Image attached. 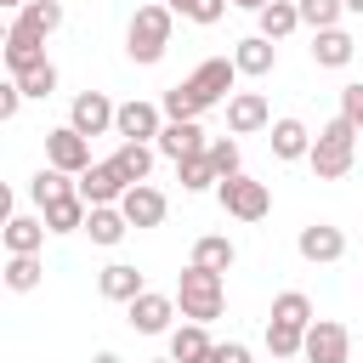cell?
<instances>
[{
	"label": "cell",
	"mask_w": 363,
	"mask_h": 363,
	"mask_svg": "<svg viewBox=\"0 0 363 363\" xmlns=\"http://www.w3.org/2000/svg\"><path fill=\"white\" fill-rule=\"evenodd\" d=\"M113 130H119L125 142H153V136L164 130V108H159V102H142V96H130V102H119V119H113Z\"/></svg>",
	"instance_id": "obj_8"
},
{
	"label": "cell",
	"mask_w": 363,
	"mask_h": 363,
	"mask_svg": "<svg viewBox=\"0 0 363 363\" xmlns=\"http://www.w3.org/2000/svg\"><path fill=\"white\" fill-rule=\"evenodd\" d=\"M113 119H119V108H113L102 91H79L74 108H68V125H74L79 136H102V130H113Z\"/></svg>",
	"instance_id": "obj_10"
},
{
	"label": "cell",
	"mask_w": 363,
	"mask_h": 363,
	"mask_svg": "<svg viewBox=\"0 0 363 363\" xmlns=\"http://www.w3.org/2000/svg\"><path fill=\"white\" fill-rule=\"evenodd\" d=\"M233 62H238V74L261 79V74H272V62H278V40H267V34H250V40H238Z\"/></svg>",
	"instance_id": "obj_18"
},
{
	"label": "cell",
	"mask_w": 363,
	"mask_h": 363,
	"mask_svg": "<svg viewBox=\"0 0 363 363\" xmlns=\"http://www.w3.org/2000/svg\"><path fill=\"white\" fill-rule=\"evenodd\" d=\"M91 363H119V357H113V352H96V357H91Z\"/></svg>",
	"instance_id": "obj_42"
},
{
	"label": "cell",
	"mask_w": 363,
	"mask_h": 363,
	"mask_svg": "<svg viewBox=\"0 0 363 363\" xmlns=\"http://www.w3.org/2000/svg\"><path fill=\"white\" fill-rule=\"evenodd\" d=\"M267 125H272V108H267L261 91H233V96H227V130H233V136H255V130H267Z\"/></svg>",
	"instance_id": "obj_11"
},
{
	"label": "cell",
	"mask_w": 363,
	"mask_h": 363,
	"mask_svg": "<svg viewBox=\"0 0 363 363\" xmlns=\"http://www.w3.org/2000/svg\"><path fill=\"white\" fill-rule=\"evenodd\" d=\"M164 6H170V11H176V6H182V0H164Z\"/></svg>",
	"instance_id": "obj_47"
},
{
	"label": "cell",
	"mask_w": 363,
	"mask_h": 363,
	"mask_svg": "<svg viewBox=\"0 0 363 363\" xmlns=\"http://www.w3.org/2000/svg\"><path fill=\"white\" fill-rule=\"evenodd\" d=\"M119 210H125V221L130 227H159L164 221V193L159 187H147V182H136V187H125V199H119Z\"/></svg>",
	"instance_id": "obj_15"
},
{
	"label": "cell",
	"mask_w": 363,
	"mask_h": 363,
	"mask_svg": "<svg viewBox=\"0 0 363 363\" xmlns=\"http://www.w3.org/2000/svg\"><path fill=\"white\" fill-rule=\"evenodd\" d=\"M125 176H119V164L108 159V164H91V170H79V199L85 204H119L125 199Z\"/></svg>",
	"instance_id": "obj_14"
},
{
	"label": "cell",
	"mask_w": 363,
	"mask_h": 363,
	"mask_svg": "<svg viewBox=\"0 0 363 363\" xmlns=\"http://www.w3.org/2000/svg\"><path fill=\"white\" fill-rule=\"evenodd\" d=\"M340 113L363 125V79H357V85H340Z\"/></svg>",
	"instance_id": "obj_39"
},
{
	"label": "cell",
	"mask_w": 363,
	"mask_h": 363,
	"mask_svg": "<svg viewBox=\"0 0 363 363\" xmlns=\"http://www.w3.org/2000/svg\"><path fill=\"white\" fill-rule=\"evenodd\" d=\"M267 363H295V357H267Z\"/></svg>",
	"instance_id": "obj_45"
},
{
	"label": "cell",
	"mask_w": 363,
	"mask_h": 363,
	"mask_svg": "<svg viewBox=\"0 0 363 363\" xmlns=\"http://www.w3.org/2000/svg\"><path fill=\"white\" fill-rule=\"evenodd\" d=\"M357 130H363L357 119L335 113V119H329V125L312 136V153H306V159H312V176H318V182H340V176L352 170V147H357Z\"/></svg>",
	"instance_id": "obj_2"
},
{
	"label": "cell",
	"mask_w": 363,
	"mask_h": 363,
	"mask_svg": "<svg viewBox=\"0 0 363 363\" xmlns=\"http://www.w3.org/2000/svg\"><path fill=\"white\" fill-rule=\"evenodd\" d=\"M312 153V130L301 119H272V159H306Z\"/></svg>",
	"instance_id": "obj_20"
},
{
	"label": "cell",
	"mask_w": 363,
	"mask_h": 363,
	"mask_svg": "<svg viewBox=\"0 0 363 363\" xmlns=\"http://www.w3.org/2000/svg\"><path fill=\"white\" fill-rule=\"evenodd\" d=\"M11 28H23V34L45 40V34H57V28H62V6H57V0H28V6L11 17Z\"/></svg>",
	"instance_id": "obj_19"
},
{
	"label": "cell",
	"mask_w": 363,
	"mask_h": 363,
	"mask_svg": "<svg viewBox=\"0 0 363 363\" xmlns=\"http://www.w3.org/2000/svg\"><path fill=\"white\" fill-rule=\"evenodd\" d=\"M233 79H238V62H233V57H210V62H199L182 85H170L159 108H164V119H199L204 108H216V102L233 96Z\"/></svg>",
	"instance_id": "obj_1"
},
{
	"label": "cell",
	"mask_w": 363,
	"mask_h": 363,
	"mask_svg": "<svg viewBox=\"0 0 363 363\" xmlns=\"http://www.w3.org/2000/svg\"><path fill=\"white\" fill-rule=\"evenodd\" d=\"M301 357H306V363H346V357H352V335H346V323H335V318H312Z\"/></svg>",
	"instance_id": "obj_6"
},
{
	"label": "cell",
	"mask_w": 363,
	"mask_h": 363,
	"mask_svg": "<svg viewBox=\"0 0 363 363\" xmlns=\"http://www.w3.org/2000/svg\"><path fill=\"white\" fill-rule=\"evenodd\" d=\"M301 346H306V329H301V323L267 318V352H272V357H301Z\"/></svg>",
	"instance_id": "obj_30"
},
{
	"label": "cell",
	"mask_w": 363,
	"mask_h": 363,
	"mask_svg": "<svg viewBox=\"0 0 363 363\" xmlns=\"http://www.w3.org/2000/svg\"><path fill=\"white\" fill-rule=\"evenodd\" d=\"M96 284H102V295H108V301H136V295L147 289V284H142V272H136L130 261H113V267H102V278H96Z\"/></svg>",
	"instance_id": "obj_23"
},
{
	"label": "cell",
	"mask_w": 363,
	"mask_h": 363,
	"mask_svg": "<svg viewBox=\"0 0 363 363\" xmlns=\"http://www.w3.org/2000/svg\"><path fill=\"white\" fill-rule=\"evenodd\" d=\"M153 363H176V357H153Z\"/></svg>",
	"instance_id": "obj_46"
},
{
	"label": "cell",
	"mask_w": 363,
	"mask_h": 363,
	"mask_svg": "<svg viewBox=\"0 0 363 363\" xmlns=\"http://www.w3.org/2000/svg\"><path fill=\"white\" fill-rule=\"evenodd\" d=\"M0 6H11V11H23V6H28V0H0Z\"/></svg>",
	"instance_id": "obj_43"
},
{
	"label": "cell",
	"mask_w": 363,
	"mask_h": 363,
	"mask_svg": "<svg viewBox=\"0 0 363 363\" xmlns=\"http://www.w3.org/2000/svg\"><path fill=\"white\" fill-rule=\"evenodd\" d=\"M85 233H91V244H119V238L130 233V221H125V210H119V204H91Z\"/></svg>",
	"instance_id": "obj_21"
},
{
	"label": "cell",
	"mask_w": 363,
	"mask_h": 363,
	"mask_svg": "<svg viewBox=\"0 0 363 363\" xmlns=\"http://www.w3.org/2000/svg\"><path fill=\"white\" fill-rule=\"evenodd\" d=\"M346 11H363V0H346Z\"/></svg>",
	"instance_id": "obj_44"
},
{
	"label": "cell",
	"mask_w": 363,
	"mask_h": 363,
	"mask_svg": "<svg viewBox=\"0 0 363 363\" xmlns=\"http://www.w3.org/2000/svg\"><path fill=\"white\" fill-rule=\"evenodd\" d=\"M176 182H182L187 193H204V187H216L221 176H216L210 153H193V159H176Z\"/></svg>",
	"instance_id": "obj_31"
},
{
	"label": "cell",
	"mask_w": 363,
	"mask_h": 363,
	"mask_svg": "<svg viewBox=\"0 0 363 363\" xmlns=\"http://www.w3.org/2000/svg\"><path fill=\"white\" fill-rule=\"evenodd\" d=\"M295 250H301L306 261H318V267H329V261H340V255H346V233H340L335 221H312V227H301V238H295Z\"/></svg>",
	"instance_id": "obj_13"
},
{
	"label": "cell",
	"mask_w": 363,
	"mask_h": 363,
	"mask_svg": "<svg viewBox=\"0 0 363 363\" xmlns=\"http://www.w3.org/2000/svg\"><path fill=\"white\" fill-rule=\"evenodd\" d=\"M170 357L176 363H204L210 357V335H204V323H182V329H170Z\"/></svg>",
	"instance_id": "obj_24"
},
{
	"label": "cell",
	"mask_w": 363,
	"mask_h": 363,
	"mask_svg": "<svg viewBox=\"0 0 363 363\" xmlns=\"http://www.w3.org/2000/svg\"><path fill=\"white\" fill-rule=\"evenodd\" d=\"M301 6V23H312V28H340V11H346V0H295Z\"/></svg>",
	"instance_id": "obj_34"
},
{
	"label": "cell",
	"mask_w": 363,
	"mask_h": 363,
	"mask_svg": "<svg viewBox=\"0 0 363 363\" xmlns=\"http://www.w3.org/2000/svg\"><path fill=\"white\" fill-rule=\"evenodd\" d=\"M204 363H250V346L244 340H221V346H210Z\"/></svg>",
	"instance_id": "obj_38"
},
{
	"label": "cell",
	"mask_w": 363,
	"mask_h": 363,
	"mask_svg": "<svg viewBox=\"0 0 363 363\" xmlns=\"http://www.w3.org/2000/svg\"><path fill=\"white\" fill-rule=\"evenodd\" d=\"M352 57H357V40L346 28H318V40H312V62L318 68H346Z\"/></svg>",
	"instance_id": "obj_17"
},
{
	"label": "cell",
	"mask_w": 363,
	"mask_h": 363,
	"mask_svg": "<svg viewBox=\"0 0 363 363\" xmlns=\"http://www.w3.org/2000/svg\"><path fill=\"white\" fill-rule=\"evenodd\" d=\"M216 199H221V210L227 216H238V221H261L267 210H272V193H267V182H255V176H221L216 182Z\"/></svg>",
	"instance_id": "obj_5"
},
{
	"label": "cell",
	"mask_w": 363,
	"mask_h": 363,
	"mask_svg": "<svg viewBox=\"0 0 363 363\" xmlns=\"http://www.w3.org/2000/svg\"><path fill=\"white\" fill-rule=\"evenodd\" d=\"M45 278V267H40V255H11L6 261V289H17V295H28L34 284Z\"/></svg>",
	"instance_id": "obj_32"
},
{
	"label": "cell",
	"mask_w": 363,
	"mask_h": 363,
	"mask_svg": "<svg viewBox=\"0 0 363 363\" xmlns=\"http://www.w3.org/2000/svg\"><path fill=\"white\" fill-rule=\"evenodd\" d=\"M153 147H159L164 159H193V153L210 147V136L199 130V119H164V130L153 136Z\"/></svg>",
	"instance_id": "obj_12"
},
{
	"label": "cell",
	"mask_w": 363,
	"mask_h": 363,
	"mask_svg": "<svg viewBox=\"0 0 363 363\" xmlns=\"http://www.w3.org/2000/svg\"><path fill=\"white\" fill-rule=\"evenodd\" d=\"M17 85H23L28 96H51V91H57V68H51V62H40V68L17 74Z\"/></svg>",
	"instance_id": "obj_36"
},
{
	"label": "cell",
	"mask_w": 363,
	"mask_h": 363,
	"mask_svg": "<svg viewBox=\"0 0 363 363\" xmlns=\"http://www.w3.org/2000/svg\"><path fill=\"white\" fill-rule=\"evenodd\" d=\"M272 318H284V323H301V329H312V301H306L301 289H284V295L272 301Z\"/></svg>",
	"instance_id": "obj_33"
},
{
	"label": "cell",
	"mask_w": 363,
	"mask_h": 363,
	"mask_svg": "<svg viewBox=\"0 0 363 363\" xmlns=\"http://www.w3.org/2000/svg\"><path fill=\"white\" fill-rule=\"evenodd\" d=\"M227 6H233V0H182V6H176V11H182V17H193V23H204V28H210V23H221V11H227Z\"/></svg>",
	"instance_id": "obj_37"
},
{
	"label": "cell",
	"mask_w": 363,
	"mask_h": 363,
	"mask_svg": "<svg viewBox=\"0 0 363 363\" xmlns=\"http://www.w3.org/2000/svg\"><path fill=\"white\" fill-rule=\"evenodd\" d=\"M6 68H11V79L17 74H28V68H40L45 62V40H34V34H23V28H6Z\"/></svg>",
	"instance_id": "obj_16"
},
{
	"label": "cell",
	"mask_w": 363,
	"mask_h": 363,
	"mask_svg": "<svg viewBox=\"0 0 363 363\" xmlns=\"http://www.w3.org/2000/svg\"><path fill=\"white\" fill-rule=\"evenodd\" d=\"M85 216H91V204H85L79 193H68V199H51V204H45V227H51V233H79V227H85Z\"/></svg>",
	"instance_id": "obj_26"
},
{
	"label": "cell",
	"mask_w": 363,
	"mask_h": 363,
	"mask_svg": "<svg viewBox=\"0 0 363 363\" xmlns=\"http://www.w3.org/2000/svg\"><path fill=\"white\" fill-rule=\"evenodd\" d=\"M255 17H261V34H267V40H289V34L301 28V6H295V0H272V6H261Z\"/></svg>",
	"instance_id": "obj_25"
},
{
	"label": "cell",
	"mask_w": 363,
	"mask_h": 363,
	"mask_svg": "<svg viewBox=\"0 0 363 363\" xmlns=\"http://www.w3.org/2000/svg\"><path fill=\"white\" fill-rule=\"evenodd\" d=\"M45 221H34V216H11L6 221V255H40V244H45Z\"/></svg>",
	"instance_id": "obj_22"
},
{
	"label": "cell",
	"mask_w": 363,
	"mask_h": 363,
	"mask_svg": "<svg viewBox=\"0 0 363 363\" xmlns=\"http://www.w3.org/2000/svg\"><path fill=\"white\" fill-rule=\"evenodd\" d=\"M170 23H176V11L164 6V0H153V6H136V17H130V28H125V51H130V62H159L164 57V45H170Z\"/></svg>",
	"instance_id": "obj_3"
},
{
	"label": "cell",
	"mask_w": 363,
	"mask_h": 363,
	"mask_svg": "<svg viewBox=\"0 0 363 363\" xmlns=\"http://www.w3.org/2000/svg\"><path fill=\"white\" fill-rule=\"evenodd\" d=\"M68 193H79V182H68V170H57V164H45L34 182H28V199L45 210L51 199H68Z\"/></svg>",
	"instance_id": "obj_28"
},
{
	"label": "cell",
	"mask_w": 363,
	"mask_h": 363,
	"mask_svg": "<svg viewBox=\"0 0 363 363\" xmlns=\"http://www.w3.org/2000/svg\"><path fill=\"white\" fill-rule=\"evenodd\" d=\"M23 96H28V91H23L17 79H11V85H0V119H17V108H23Z\"/></svg>",
	"instance_id": "obj_40"
},
{
	"label": "cell",
	"mask_w": 363,
	"mask_h": 363,
	"mask_svg": "<svg viewBox=\"0 0 363 363\" xmlns=\"http://www.w3.org/2000/svg\"><path fill=\"white\" fill-rule=\"evenodd\" d=\"M125 312H130V329H136V335H164V329H170V318H176V295L142 289L136 301H125Z\"/></svg>",
	"instance_id": "obj_9"
},
{
	"label": "cell",
	"mask_w": 363,
	"mask_h": 363,
	"mask_svg": "<svg viewBox=\"0 0 363 363\" xmlns=\"http://www.w3.org/2000/svg\"><path fill=\"white\" fill-rule=\"evenodd\" d=\"M238 261V250H233V238H221V233H204L199 244H193V267H210V272H227Z\"/></svg>",
	"instance_id": "obj_29"
},
{
	"label": "cell",
	"mask_w": 363,
	"mask_h": 363,
	"mask_svg": "<svg viewBox=\"0 0 363 363\" xmlns=\"http://www.w3.org/2000/svg\"><path fill=\"white\" fill-rule=\"evenodd\" d=\"M221 272H210V267H187L182 278H176V306H182V318H193V323H210V318H221Z\"/></svg>",
	"instance_id": "obj_4"
},
{
	"label": "cell",
	"mask_w": 363,
	"mask_h": 363,
	"mask_svg": "<svg viewBox=\"0 0 363 363\" xmlns=\"http://www.w3.org/2000/svg\"><path fill=\"white\" fill-rule=\"evenodd\" d=\"M233 6H244V11H261V6H272V0H233Z\"/></svg>",
	"instance_id": "obj_41"
},
{
	"label": "cell",
	"mask_w": 363,
	"mask_h": 363,
	"mask_svg": "<svg viewBox=\"0 0 363 363\" xmlns=\"http://www.w3.org/2000/svg\"><path fill=\"white\" fill-rule=\"evenodd\" d=\"M153 153H159V147H147V142H119L113 164H119V176L136 187V182H147V170H153Z\"/></svg>",
	"instance_id": "obj_27"
},
{
	"label": "cell",
	"mask_w": 363,
	"mask_h": 363,
	"mask_svg": "<svg viewBox=\"0 0 363 363\" xmlns=\"http://www.w3.org/2000/svg\"><path fill=\"white\" fill-rule=\"evenodd\" d=\"M45 164H57V170H68V176L91 170V136H79L74 125L45 130Z\"/></svg>",
	"instance_id": "obj_7"
},
{
	"label": "cell",
	"mask_w": 363,
	"mask_h": 363,
	"mask_svg": "<svg viewBox=\"0 0 363 363\" xmlns=\"http://www.w3.org/2000/svg\"><path fill=\"white\" fill-rule=\"evenodd\" d=\"M210 164H216V176H238V142L233 136H210Z\"/></svg>",
	"instance_id": "obj_35"
}]
</instances>
